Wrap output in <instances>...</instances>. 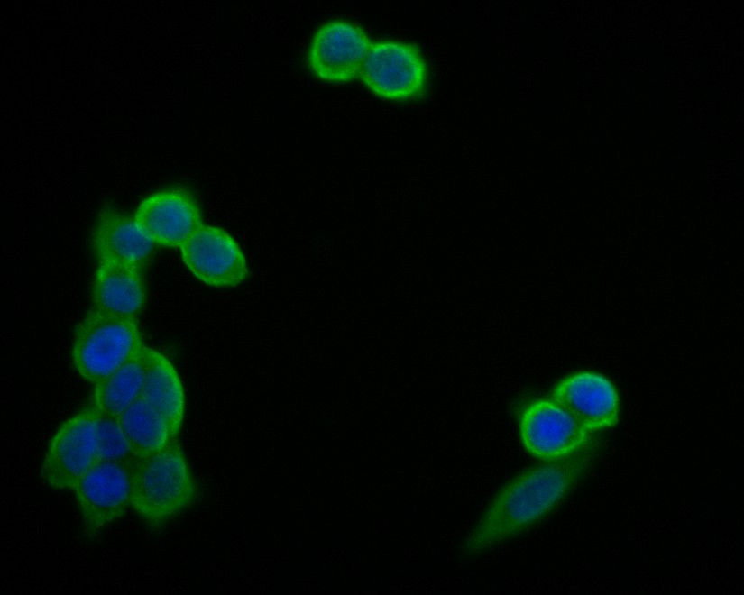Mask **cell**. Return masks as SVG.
Listing matches in <instances>:
<instances>
[{"label": "cell", "mask_w": 744, "mask_h": 595, "mask_svg": "<svg viewBox=\"0 0 744 595\" xmlns=\"http://www.w3.org/2000/svg\"><path fill=\"white\" fill-rule=\"evenodd\" d=\"M592 444L568 457L546 462L510 480L492 499L463 545L474 555L505 541L547 514L592 462Z\"/></svg>", "instance_id": "1"}, {"label": "cell", "mask_w": 744, "mask_h": 595, "mask_svg": "<svg viewBox=\"0 0 744 595\" xmlns=\"http://www.w3.org/2000/svg\"><path fill=\"white\" fill-rule=\"evenodd\" d=\"M130 468L131 508L152 527L165 525L197 498V485L178 438L155 453L134 457Z\"/></svg>", "instance_id": "2"}, {"label": "cell", "mask_w": 744, "mask_h": 595, "mask_svg": "<svg viewBox=\"0 0 744 595\" xmlns=\"http://www.w3.org/2000/svg\"><path fill=\"white\" fill-rule=\"evenodd\" d=\"M136 318L91 307L76 327L73 361L78 371L97 383L143 345Z\"/></svg>", "instance_id": "3"}, {"label": "cell", "mask_w": 744, "mask_h": 595, "mask_svg": "<svg viewBox=\"0 0 744 595\" xmlns=\"http://www.w3.org/2000/svg\"><path fill=\"white\" fill-rule=\"evenodd\" d=\"M360 77L375 96L398 102L423 98L428 69L419 48L410 42L379 41L372 44Z\"/></svg>", "instance_id": "4"}, {"label": "cell", "mask_w": 744, "mask_h": 595, "mask_svg": "<svg viewBox=\"0 0 744 595\" xmlns=\"http://www.w3.org/2000/svg\"><path fill=\"white\" fill-rule=\"evenodd\" d=\"M519 435L525 449L544 462L573 455L591 444L593 437L550 397L534 399L521 408Z\"/></svg>", "instance_id": "5"}, {"label": "cell", "mask_w": 744, "mask_h": 595, "mask_svg": "<svg viewBox=\"0 0 744 595\" xmlns=\"http://www.w3.org/2000/svg\"><path fill=\"white\" fill-rule=\"evenodd\" d=\"M96 460V410L89 403L54 435L42 462L41 477L52 488L72 490Z\"/></svg>", "instance_id": "6"}, {"label": "cell", "mask_w": 744, "mask_h": 595, "mask_svg": "<svg viewBox=\"0 0 744 595\" xmlns=\"http://www.w3.org/2000/svg\"><path fill=\"white\" fill-rule=\"evenodd\" d=\"M131 462L96 461L72 489L88 533H97L131 508Z\"/></svg>", "instance_id": "7"}, {"label": "cell", "mask_w": 744, "mask_h": 595, "mask_svg": "<svg viewBox=\"0 0 744 595\" xmlns=\"http://www.w3.org/2000/svg\"><path fill=\"white\" fill-rule=\"evenodd\" d=\"M179 248L186 266L209 286L235 287L248 276L242 249L220 227L202 224Z\"/></svg>", "instance_id": "8"}, {"label": "cell", "mask_w": 744, "mask_h": 595, "mask_svg": "<svg viewBox=\"0 0 744 595\" xmlns=\"http://www.w3.org/2000/svg\"><path fill=\"white\" fill-rule=\"evenodd\" d=\"M372 42L358 26L332 21L315 33L308 55L311 71L328 82L352 81L360 76Z\"/></svg>", "instance_id": "9"}, {"label": "cell", "mask_w": 744, "mask_h": 595, "mask_svg": "<svg viewBox=\"0 0 744 595\" xmlns=\"http://www.w3.org/2000/svg\"><path fill=\"white\" fill-rule=\"evenodd\" d=\"M549 397L592 435L619 422L618 391L602 373L580 371L567 375L555 385Z\"/></svg>", "instance_id": "10"}, {"label": "cell", "mask_w": 744, "mask_h": 595, "mask_svg": "<svg viewBox=\"0 0 744 595\" xmlns=\"http://www.w3.org/2000/svg\"><path fill=\"white\" fill-rule=\"evenodd\" d=\"M141 233L154 244L180 247L203 224L198 202L187 188L159 190L140 203L134 216Z\"/></svg>", "instance_id": "11"}, {"label": "cell", "mask_w": 744, "mask_h": 595, "mask_svg": "<svg viewBox=\"0 0 744 595\" xmlns=\"http://www.w3.org/2000/svg\"><path fill=\"white\" fill-rule=\"evenodd\" d=\"M153 246L141 233L134 218L109 205L101 208L92 234L97 261H111L142 270Z\"/></svg>", "instance_id": "12"}, {"label": "cell", "mask_w": 744, "mask_h": 595, "mask_svg": "<svg viewBox=\"0 0 744 595\" xmlns=\"http://www.w3.org/2000/svg\"><path fill=\"white\" fill-rule=\"evenodd\" d=\"M145 300L142 269L111 261H97L91 307L136 318Z\"/></svg>", "instance_id": "13"}, {"label": "cell", "mask_w": 744, "mask_h": 595, "mask_svg": "<svg viewBox=\"0 0 744 595\" xmlns=\"http://www.w3.org/2000/svg\"><path fill=\"white\" fill-rule=\"evenodd\" d=\"M152 349L143 344L122 366L95 384L92 406L118 416L140 396L152 362Z\"/></svg>", "instance_id": "14"}, {"label": "cell", "mask_w": 744, "mask_h": 595, "mask_svg": "<svg viewBox=\"0 0 744 595\" xmlns=\"http://www.w3.org/2000/svg\"><path fill=\"white\" fill-rule=\"evenodd\" d=\"M140 397L163 416L172 436L178 438L185 406L182 384L170 362L153 349Z\"/></svg>", "instance_id": "15"}, {"label": "cell", "mask_w": 744, "mask_h": 595, "mask_svg": "<svg viewBox=\"0 0 744 595\" xmlns=\"http://www.w3.org/2000/svg\"><path fill=\"white\" fill-rule=\"evenodd\" d=\"M117 418L134 457L155 453L176 439L163 416L141 397Z\"/></svg>", "instance_id": "16"}, {"label": "cell", "mask_w": 744, "mask_h": 595, "mask_svg": "<svg viewBox=\"0 0 744 595\" xmlns=\"http://www.w3.org/2000/svg\"><path fill=\"white\" fill-rule=\"evenodd\" d=\"M95 408V407H94ZM96 410V461L131 462L134 455L117 416Z\"/></svg>", "instance_id": "17"}]
</instances>
